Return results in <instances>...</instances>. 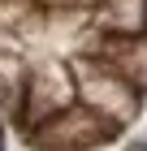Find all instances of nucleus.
I'll list each match as a JSON object with an SVG mask.
<instances>
[{
  "instance_id": "obj_1",
  "label": "nucleus",
  "mask_w": 147,
  "mask_h": 151,
  "mask_svg": "<svg viewBox=\"0 0 147 151\" xmlns=\"http://www.w3.org/2000/svg\"><path fill=\"white\" fill-rule=\"evenodd\" d=\"M125 134V121L104 116L95 108H87L82 99L65 104L61 112H52L39 125H26V147L35 151H91V147H108Z\"/></svg>"
},
{
  "instance_id": "obj_2",
  "label": "nucleus",
  "mask_w": 147,
  "mask_h": 151,
  "mask_svg": "<svg viewBox=\"0 0 147 151\" xmlns=\"http://www.w3.org/2000/svg\"><path fill=\"white\" fill-rule=\"evenodd\" d=\"M74 99H78V82L69 73V65L65 60H43V65L26 69V82H22L13 112H17V125H39Z\"/></svg>"
},
{
  "instance_id": "obj_3",
  "label": "nucleus",
  "mask_w": 147,
  "mask_h": 151,
  "mask_svg": "<svg viewBox=\"0 0 147 151\" xmlns=\"http://www.w3.org/2000/svg\"><path fill=\"white\" fill-rule=\"evenodd\" d=\"M74 65L87 73V78L78 82V99L87 108H95V112H104V116H117L125 125L138 116V108H143V86L125 82L121 73H113V69H104L95 56H78Z\"/></svg>"
},
{
  "instance_id": "obj_4",
  "label": "nucleus",
  "mask_w": 147,
  "mask_h": 151,
  "mask_svg": "<svg viewBox=\"0 0 147 151\" xmlns=\"http://www.w3.org/2000/svg\"><path fill=\"white\" fill-rule=\"evenodd\" d=\"M125 151H147V142H143V138H134V142H125Z\"/></svg>"
},
{
  "instance_id": "obj_5",
  "label": "nucleus",
  "mask_w": 147,
  "mask_h": 151,
  "mask_svg": "<svg viewBox=\"0 0 147 151\" xmlns=\"http://www.w3.org/2000/svg\"><path fill=\"white\" fill-rule=\"evenodd\" d=\"M17 4H39V0H17Z\"/></svg>"
},
{
  "instance_id": "obj_6",
  "label": "nucleus",
  "mask_w": 147,
  "mask_h": 151,
  "mask_svg": "<svg viewBox=\"0 0 147 151\" xmlns=\"http://www.w3.org/2000/svg\"><path fill=\"white\" fill-rule=\"evenodd\" d=\"M0 151H4V142H0Z\"/></svg>"
}]
</instances>
